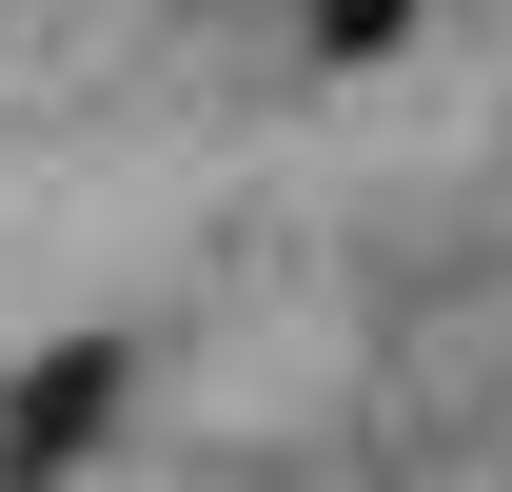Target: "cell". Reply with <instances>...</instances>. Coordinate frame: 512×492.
<instances>
[{
	"label": "cell",
	"instance_id": "cell-1",
	"mask_svg": "<svg viewBox=\"0 0 512 492\" xmlns=\"http://www.w3.org/2000/svg\"><path fill=\"white\" fill-rule=\"evenodd\" d=\"M99 414H119V335H60V355L0 394V492H40L60 453H99Z\"/></svg>",
	"mask_w": 512,
	"mask_h": 492
},
{
	"label": "cell",
	"instance_id": "cell-2",
	"mask_svg": "<svg viewBox=\"0 0 512 492\" xmlns=\"http://www.w3.org/2000/svg\"><path fill=\"white\" fill-rule=\"evenodd\" d=\"M394 20H414V0H316V40H335V60H375Z\"/></svg>",
	"mask_w": 512,
	"mask_h": 492
}]
</instances>
